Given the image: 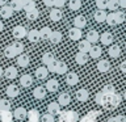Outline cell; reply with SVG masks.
Returning a JSON list of instances; mask_svg holds the SVG:
<instances>
[{
    "instance_id": "6da1fadb",
    "label": "cell",
    "mask_w": 126,
    "mask_h": 122,
    "mask_svg": "<svg viewBox=\"0 0 126 122\" xmlns=\"http://www.w3.org/2000/svg\"><path fill=\"white\" fill-rule=\"evenodd\" d=\"M12 33H13V37L16 39H22L24 37H26V29L25 26H21V25H17L13 28V30H12Z\"/></svg>"
},
{
    "instance_id": "7a4b0ae2",
    "label": "cell",
    "mask_w": 126,
    "mask_h": 122,
    "mask_svg": "<svg viewBox=\"0 0 126 122\" xmlns=\"http://www.w3.org/2000/svg\"><path fill=\"white\" fill-rule=\"evenodd\" d=\"M68 37H70V39H72V41L80 39L81 38V29H79V28H76V26L71 28V29L68 30Z\"/></svg>"
},
{
    "instance_id": "3957f363",
    "label": "cell",
    "mask_w": 126,
    "mask_h": 122,
    "mask_svg": "<svg viewBox=\"0 0 126 122\" xmlns=\"http://www.w3.org/2000/svg\"><path fill=\"white\" fill-rule=\"evenodd\" d=\"M66 83L68 85H76L78 83H79V76L75 72H68V74L66 75Z\"/></svg>"
},
{
    "instance_id": "277c9868",
    "label": "cell",
    "mask_w": 126,
    "mask_h": 122,
    "mask_svg": "<svg viewBox=\"0 0 126 122\" xmlns=\"http://www.w3.org/2000/svg\"><path fill=\"white\" fill-rule=\"evenodd\" d=\"M13 9H12V8L9 7V5H1V8H0V16H1V17H4V18H9L12 15H13Z\"/></svg>"
},
{
    "instance_id": "5b68a950",
    "label": "cell",
    "mask_w": 126,
    "mask_h": 122,
    "mask_svg": "<svg viewBox=\"0 0 126 122\" xmlns=\"http://www.w3.org/2000/svg\"><path fill=\"white\" fill-rule=\"evenodd\" d=\"M70 102H71V97H70L68 93L63 92V93H61V94L58 96V104H59V105L66 106V105H68Z\"/></svg>"
},
{
    "instance_id": "8992f818",
    "label": "cell",
    "mask_w": 126,
    "mask_h": 122,
    "mask_svg": "<svg viewBox=\"0 0 126 122\" xmlns=\"http://www.w3.org/2000/svg\"><path fill=\"white\" fill-rule=\"evenodd\" d=\"M7 96L8 97H11V98H13V97H17L18 96V87L17 85H15V84H12V85H8L7 87Z\"/></svg>"
},
{
    "instance_id": "52a82bcc",
    "label": "cell",
    "mask_w": 126,
    "mask_h": 122,
    "mask_svg": "<svg viewBox=\"0 0 126 122\" xmlns=\"http://www.w3.org/2000/svg\"><path fill=\"white\" fill-rule=\"evenodd\" d=\"M75 62L78 63V64H85L87 62H88V55H87V53H81V51H79V53L75 55Z\"/></svg>"
},
{
    "instance_id": "ba28073f",
    "label": "cell",
    "mask_w": 126,
    "mask_h": 122,
    "mask_svg": "<svg viewBox=\"0 0 126 122\" xmlns=\"http://www.w3.org/2000/svg\"><path fill=\"white\" fill-rule=\"evenodd\" d=\"M58 88H59L58 80H55V79H50V80H47V83H46V89L49 91V92H57Z\"/></svg>"
},
{
    "instance_id": "9c48e42d",
    "label": "cell",
    "mask_w": 126,
    "mask_h": 122,
    "mask_svg": "<svg viewBox=\"0 0 126 122\" xmlns=\"http://www.w3.org/2000/svg\"><path fill=\"white\" fill-rule=\"evenodd\" d=\"M108 54H109L112 58H118V57L121 55V47L118 46V45H112V43H110V47H109V50H108Z\"/></svg>"
},
{
    "instance_id": "30bf717a",
    "label": "cell",
    "mask_w": 126,
    "mask_h": 122,
    "mask_svg": "<svg viewBox=\"0 0 126 122\" xmlns=\"http://www.w3.org/2000/svg\"><path fill=\"white\" fill-rule=\"evenodd\" d=\"M88 97H89V92L87 89L84 88H80V89H78V92H76V98L79 101H81V102H84L88 100Z\"/></svg>"
},
{
    "instance_id": "8fae6325",
    "label": "cell",
    "mask_w": 126,
    "mask_h": 122,
    "mask_svg": "<svg viewBox=\"0 0 126 122\" xmlns=\"http://www.w3.org/2000/svg\"><path fill=\"white\" fill-rule=\"evenodd\" d=\"M26 37L30 42H38L41 39V37H39V30H37V29H32L29 33H26Z\"/></svg>"
},
{
    "instance_id": "7c38bea8",
    "label": "cell",
    "mask_w": 126,
    "mask_h": 122,
    "mask_svg": "<svg viewBox=\"0 0 126 122\" xmlns=\"http://www.w3.org/2000/svg\"><path fill=\"white\" fill-rule=\"evenodd\" d=\"M98 39L101 41L102 45H110V43L113 42V35H112V33H109V31H105V33L101 34V37H98Z\"/></svg>"
},
{
    "instance_id": "4fadbf2b",
    "label": "cell",
    "mask_w": 126,
    "mask_h": 122,
    "mask_svg": "<svg viewBox=\"0 0 126 122\" xmlns=\"http://www.w3.org/2000/svg\"><path fill=\"white\" fill-rule=\"evenodd\" d=\"M49 39H50V42H51V43L57 45V43H59V42L62 41V33H61V31H58V30H55V31L51 30Z\"/></svg>"
},
{
    "instance_id": "5bb4252c",
    "label": "cell",
    "mask_w": 126,
    "mask_h": 122,
    "mask_svg": "<svg viewBox=\"0 0 126 122\" xmlns=\"http://www.w3.org/2000/svg\"><path fill=\"white\" fill-rule=\"evenodd\" d=\"M3 74L7 79H16V76H17V68L13 66H11V67H8L5 71H3Z\"/></svg>"
},
{
    "instance_id": "9a60e30c",
    "label": "cell",
    "mask_w": 126,
    "mask_h": 122,
    "mask_svg": "<svg viewBox=\"0 0 126 122\" xmlns=\"http://www.w3.org/2000/svg\"><path fill=\"white\" fill-rule=\"evenodd\" d=\"M87 25V20H85V17L84 16H76L75 17V20H74V26H76V28H79V29H83Z\"/></svg>"
},
{
    "instance_id": "2e32d148",
    "label": "cell",
    "mask_w": 126,
    "mask_h": 122,
    "mask_svg": "<svg viewBox=\"0 0 126 122\" xmlns=\"http://www.w3.org/2000/svg\"><path fill=\"white\" fill-rule=\"evenodd\" d=\"M105 17H106L105 9H97L96 12H94V15H93L94 21H97V22H104L105 21Z\"/></svg>"
},
{
    "instance_id": "e0dca14e",
    "label": "cell",
    "mask_w": 126,
    "mask_h": 122,
    "mask_svg": "<svg viewBox=\"0 0 126 122\" xmlns=\"http://www.w3.org/2000/svg\"><path fill=\"white\" fill-rule=\"evenodd\" d=\"M29 55L26 54H18V58H17V64L21 66V67H26L28 64H29Z\"/></svg>"
},
{
    "instance_id": "ac0fdd59",
    "label": "cell",
    "mask_w": 126,
    "mask_h": 122,
    "mask_svg": "<svg viewBox=\"0 0 126 122\" xmlns=\"http://www.w3.org/2000/svg\"><path fill=\"white\" fill-rule=\"evenodd\" d=\"M20 83H21L22 87H25V88H29V87L33 84V77H32L30 75H22L21 79H20Z\"/></svg>"
},
{
    "instance_id": "d6986e66",
    "label": "cell",
    "mask_w": 126,
    "mask_h": 122,
    "mask_svg": "<svg viewBox=\"0 0 126 122\" xmlns=\"http://www.w3.org/2000/svg\"><path fill=\"white\" fill-rule=\"evenodd\" d=\"M88 54H89V57L91 58H98L101 55V47L100 46H97V45H94V46H91V49L88 51Z\"/></svg>"
},
{
    "instance_id": "ffe728a7",
    "label": "cell",
    "mask_w": 126,
    "mask_h": 122,
    "mask_svg": "<svg viewBox=\"0 0 126 122\" xmlns=\"http://www.w3.org/2000/svg\"><path fill=\"white\" fill-rule=\"evenodd\" d=\"M33 96L35 98H38V100H42V98L46 96V89L43 88V87H37V88H34V91H33Z\"/></svg>"
},
{
    "instance_id": "44dd1931",
    "label": "cell",
    "mask_w": 126,
    "mask_h": 122,
    "mask_svg": "<svg viewBox=\"0 0 126 122\" xmlns=\"http://www.w3.org/2000/svg\"><path fill=\"white\" fill-rule=\"evenodd\" d=\"M39 17V11L37 8H32V9L26 11V18L28 20H32V21H34V20H37Z\"/></svg>"
},
{
    "instance_id": "7402d4cb",
    "label": "cell",
    "mask_w": 126,
    "mask_h": 122,
    "mask_svg": "<svg viewBox=\"0 0 126 122\" xmlns=\"http://www.w3.org/2000/svg\"><path fill=\"white\" fill-rule=\"evenodd\" d=\"M26 109L25 108H22V106H20V108H17L15 110V113H13V117L15 118H17V120H24V118H26Z\"/></svg>"
},
{
    "instance_id": "603a6c76",
    "label": "cell",
    "mask_w": 126,
    "mask_h": 122,
    "mask_svg": "<svg viewBox=\"0 0 126 122\" xmlns=\"http://www.w3.org/2000/svg\"><path fill=\"white\" fill-rule=\"evenodd\" d=\"M91 46H92V43L88 42L85 39V41H80V42H79L78 49H79V51H81V53H88L89 49H91Z\"/></svg>"
},
{
    "instance_id": "cb8c5ba5",
    "label": "cell",
    "mask_w": 126,
    "mask_h": 122,
    "mask_svg": "<svg viewBox=\"0 0 126 122\" xmlns=\"http://www.w3.org/2000/svg\"><path fill=\"white\" fill-rule=\"evenodd\" d=\"M109 68H110V63L108 61H105V59L97 63V70L100 71V72H108Z\"/></svg>"
},
{
    "instance_id": "d4e9b609",
    "label": "cell",
    "mask_w": 126,
    "mask_h": 122,
    "mask_svg": "<svg viewBox=\"0 0 126 122\" xmlns=\"http://www.w3.org/2000/svg\"><path fill=\"white\" fill-rule=\"evenodd\" d=\"M87 41L91 43H96L98 41V33L96 30H89L87 33Z\"/></svg>"
},
{
    "instance_id": "484cf974",
    "label": "cell",
    "mask_w": 126,
    "mask_h": 122,
    "mask_svg": "<svg viewBox=\"0 0 126 122\" xmlns=\"http://www.w3.org/2000/svg\"><path fill=\"white\" fill-rule=\"evenodd\" d=\"M94 101H96L98 105H105L106 102H108V96L104 94L102 92H98L96 94V97H94Z\"/></svg>"
},
{
    "instance_id": "4316f807",
    "label": "cell",
    "mask_w": 126,
    "mask_h": 122,
    "mask_svg": "<svg viewBox=\"0 0 126 122\" xmlns=\"http://www.w3.org/2000/svg\"><path fill=\"white\" fill-rule=\"evenodd\" d=\"M47 74H49V71H47L46 67H38V68L35 70V76L38 79H46Z\"/></svg>"
},
{
    "instance_id": "83f0119b",
    "label": "cell",
    "mask_w": 126,
    "mask_h": 122,
    "mask_svg": "<svg viewBox=\"0 0 126 122\" xmlns=\"http://www.w3.org/2000/svg\"><path fill=\"white\" fill-rule=\"evenodd\" d=\"M50 18L53 20V21H59V20L62 18V12L59 8H55V9H51L50 12Z\"/></svg>"
},
{
    "instance_id": "f1b7e54d",
    "label": "cell",
    "mask_w": 126,
    "mask_h": 122,
    "mask_svg": "<svg viewBox=\"0 0 126 122\" xmlns=\"http://www.w3.org/2000/svg\"><path fill=\"white\" fill-rule=\"evenodd\" d=\"M11 109V101L7 98H1L0 100V112H9Z\"/></svg>"
},
{
    "instance_id": "f546056e",
    "label": "cell",
    "mask_w": 126,
    "mask_h": 122,
    "mask_svg": "<svg viewBox=\"0 0 126 122\" xmlns=\"http://www.w3.org/2000/svg\"><path fill=\"white\" fill-rule=\"evenodd\" d=\"M47 110H49L50 114L55 116V114H58L59 112H61V109H59V104H58V102H51V104H49V106H47Z\"/></svg>"
},
{
    "instance_id": "4dcf8cb0",
    "label": "cell",
    "mask_w": 126,
    "mask_h": 122,
    "mask_svg": "<svg viewBox=\"0 0 126 122\" xmlns=\"http://www.w3.org/2000/svg\"><path fill=\"white\" fill-rule=\"evenodd\" d=\"M50 33H51V29L49 26H43L41 30H39V37L42 39H49L50 37Z\"/></svg>"
},
{
    "instance_id": "1f68e13d",
    "label": "cell",
    "mask_w": 126,
    "mask_h": 122,
    "mask_svg": "<svg viewBox=\"0 0 126 122\" xmlns=\"http://www.w3.org/2000/svg\"><path fill=\"white\" fill-rule=\"evenodd\" d=\"M68 7L71 11H78L81 8V0H70Z\"/></svg>"
},
{
    "instance_id": "d6a6232c",
    "label": "cell",
    "mask_w": 126,
    "mask_h": 122,
    "mask_svg": "<svg viewBox=\"0 0 126 122\" xmlns=\"http://www.w3.org/2000/svg\"><path fill=\"white\" fill-rule=\"evenodd\" d=\"M4 55H5L7 58H13L17 54H16V51L13 50L12 45H8V46H5V49H4Z\"/></svg>"
},
{
    "instance_id": "836d02e7",
    "label": "cell",
    "mask_w": 126,
    "mask_h": 122,
    "mask_svg": "<svg viewBox=\"0 0 126 122\" xmlns=\"http://www.w3.org/2000/svg\"><path fill=\"white\" fill-rule=\"evenodd\" d=\"M110 104H112L113 106H117V105H120L121 104V101H122V96L121 94H110Z\"/></svg>"
},
{
    "instance_id": "e575fe53",
    "label": "cell",
    "mask_w": 126,
    "mask_h": 122,
    "mask_svg": "<svg viewBox=\"0 0 126 122\" xmlns=\"http://www.w3.org/2000/svg\"><path fill=\"white\" fill-rule=\"evenodd\" d=\"M9 7L12 8L13 11H21L22 9V1L21 0H12Z\"/></svg>"
},
{
    "instance_id": "d590c367",
    "label": "cell",
    "mask_w": 126,
    "mask_h": 122,
    "mask_svg": "<svg viewBox=\"0 0 126 122\" xmlns=\"http://www.w3.org/2000/svg\"><path fill=\"white\" fill-rule=\"evenodd\" d=\"M54 54L53 53H46V54H43L42 55V63H43V64H49V63L51 62V61H54Z\"/></svg>"
},
{
    "instance_id": "8d00e7d4",
    "label": "cell",
    "mask_w": 126,
    "mask_h": 122,
    "mask_svg": "<svg viewBox=\"0 0 126 122\" xmlns=\"http://www.w3.org/2000/svg\"><path fill=\"white\" fill-rule=\"evenodd\" d=\"M106 8H108L109 11H117V8H118V0H108L106 1Z\"/></svg>"
},
{
    "instance_id": "74e56055",
    "label": "cell",
    "mask_w": 126,
    "mask_h": 122,
    "mask_svg": "<svg viewBox=\"0 0 126 122\" xmlns=\"http://www.w3.org/2000/svg\"><path fill=\"white\" fill-rule=\"evenodd\" d=\"M26 117L29 118L30 122H35V121H37L38 118H39V114H38L37 110H30V112L26 113Z\"/></svg>"
},
{
    "instance_id": "f35d334b",
    "label": "cell",
    "mask_w": 126,
    "mask_h": 122,
    "mask_svg": "<svg viewBox=\"0 0 126 122\" xmlns=\"http://www.w3.org/2000/svg\"><path fill=\"white\" fill-rule=\"evenodd\" d=\"M114 17H116V20H117V24H122L125 21V12L114 11Z\"/></svg>"
},
{
    "instance_id": "ab89813d",
    "label": "cell",
    "mask_w": 126,
    "mask_h": 122,
    "mask_svg": "<svg viewBox=\"0 0 126 122\" xmlns=\"http://www.w3.org/2000/svg\"><path fill=\"white\" fill-rule=\"evenodd\" d=\"M104 94H106V96H110V94H113L114 93V87L112 84H106L102 87V91H101Z\"/></svg>"
},
{
    "instance_id": "60d3db41",
    "label": "cell",
    "mask_w": 126,
    "mask_h": 122,
    "mask_svg": "<svg viewBox=\"0 0 126 122\" xmlns=\"http://www.w3.org/2000/svg\"><path fill=\"white\" fill-rule=\"evenodd\" d=\"M61 61H57V59H54V61H51L49 64H47V71H50V72H55L58 68V64Z\"/></svg>"
},
{
    "instance_id": "b9f144b4",
    "label": "cell",
    "mask_w": 126,
    "mask_h": 122,
    "mask_svg": "<svg viewBox=\"0 0 126 122\" xmlns=\"http://www.w3.org/2000/svg\"><path fill=\"white\" fill-rule=\"evenodd\" d=\"M105 20H106V22H108L110 26L118 25V24H117V20H116V17H114V13H109V15H106Z\"/></svg>"
},
{
    "instance_id": "7bdbcfd3",
    "label": "cell",
    "mask_w": 126,
    "mask_h": 122,
    "mask_svg": "<svg viewBox=\"0 0 126 122\" xmlns=\"http://www.w3.org/2000/svg\"><path fill=\"white\" fill-rule=\"evenodd\" d=\"M32 8H35L34 0H26V1H24V3H22V9L29 11V9H32Z\"/></svg>"
},
{
    "instance_id": "ee69618b",
    "label": "cell",
    "mask_w": 126,
    "mask_h": 122,
    "mask_svg": "<svg viewBox=\"0 0 126 122\" xmlns=\"http://www.w3.org/2000/svg\"><path fill=\"white\" fill-rule=\"evenodd\" d=\"M12 47H13V50L16 51V54H21L22 51H24V45L21 42H15V43H12Z\"/></svg>"
},
{
    "instance_id": "f6af8a7d",
    "label": "cell",
    "mask_w": 126,
    "mask_h": 122,
    "mask_svg": "<svg viewBox=\"0 0 126 122\" xmlns=\"http://www.w3.org/2000/svg\"><path fill=\"white\" fill-rule=\"evenodd\" d=\"M57 74H61V75H63V74H66L67 72V66H66V63H63V62H59V64H58V68H57V71H55Z\"/></svg>"
},
{
    "instance_id": "bcb514c9",
    "label": "cell",
    "mask_w": 126,
    "mask_h": 122,
    "mask_svg": "<svg viewBox=\"0 0 126 122\" xmlns=\"http://www.w3.org/2000/svg\"><path fill=\"white\" fill-rule=\"evenodd\" d=\"M39 118H41L42 122H54V116L50 114V113H47V114H45V116H42Z\"/></svg>"
},
{
    "instance_id": "7dc6e473",
    "label": "cell",
    "mask_w": 126,
    "mask_h": 122,
    "mask_svg": "<svg viewBox=\"0 0 126 122\" xmlns=\"http://www.w3.org/2000/svg\"><path fill=\"white\" fill-rule=\"evenodd\" d=\"M106 1H108V0H96L97 9H105L106 8Z\"/></svg>"
},
{
    "instance_id": "c3c4849f",
    "label": "cell",
    "mask_w": 126,
    "mask_h": 122,
    "mask_svg": "<svg viewBox=\"0 0 126 122\" xmlns=\"http://www.w3.org/2000/svg\"><path fill=\"white\" fill-rule=\"evenodd\" d=\"M64 4H66V0H54V5L57 7V8L64 7Z\"/></svg>"
},
{
    "instance_id": "681fc988",
    "label": "cell",
    "mask_w": 126,
    "mask_h": 122,
    "mask_svg": "<svg viewBox=\"0 0 126 122\" xmlns=\"http://www.w3.org/2000/svg\"><path fill=\"white\" fill-rule=\"evenodd\" d=\"M113 118H114V122H126L125 116H117V117H113Z\"/></svg>"
},
{
    "instance_id": "f907efd6",
    "label": "cell",
    "mask_w": 126,
    "mask_h": 122,
    "mask_svg": "<svg viewBox=\"0 0 126 122\" xmlns=\"http://www.w3.org/2000/svg\"><path fill=\"white\" fill-rule=\"evenodd\" d=\"M43 3H45L46 7H53L54 5V0H43Z\"/></svg>"
},
{
    "instance_id": "816d5d0a",
    "label": "cell",
    "mask_w": 126,
    "mask_h": 122,
    "mask_svg": "<svg viewBox=\"0 0 126 122\" xmlns=\"http://www.w3.org/2000/svg\"><path fill=\"white\" fill-rule=\"evenodd\" d=\"M118 7L125 8L126 7V0H118Z\"/></svg>"
},
{
    "instance_id": "f5cc1de1",
    "label": "cell",
    "mask_w": 126,
    "mask_h": 122,
    "mask_svg": "<svg viewBox=\"0 0 126 122\" xmlns=\"http://www.w3.org/2000/svg\"><path fill=\"white\" fill-rule=\"evenodd\" d=\"M120 68H121L122 72H125V71H126V63H125V62L121 63V67H120Z\"/></svg>"
},
{
    "instance_id": "db71d44e",
    "label": "cell",
    "mask_w": 126,
    "mask_h": 122,
    "mask_svg": "<svg viewBox=\"0 0 126 122\" xmlns=\"http://www.w3.org/2000/svg\"><path fill=\"white\" fill-rule=\"evenodd\" d=\"M4 121H5V122L12 121V116H4Z\"/></svg>"
},
{
    "instance_id": "11a10c76",
    "label": "cell",
    "mask_w": 126,
    "mask_h": 122,
    "mask_svg": "<svg viewBox=\"0 0 126 122\" xmlns=\"http://www.w3.org/2000/svg\"><path fill=\"white\" fill-rule=\"evenodd\" d=\"M7 4V0H0V7L1 5H5Z\"/></svg>"
},
{
    "instance_id": "9f6ffc18",
    "label": "cell",
    "mask_w": 126,
    "mask_h": 122,
    "mask_svg": "<svg viewBox=\"0 0 126 122\" xmlns=\"http://www.w3.org/2000/svg\"><path fill=\"white\" fill-rule=\"evenodd\" d=\"M3 29H4V25H3V22H1V21H0V31H1Z\"/></svg>"
},
{
    "instance_id": "6f0895ef",
    "label": "cell",
    "mask_w": 126,
    "mask_h": 122,
    "mask_svg": "<svg viewBox=\"0 0 126 122\" xmlns=\"http://www.w3.org/2000/svg\"><path fill=\"white\" fill-rule=\"evenodd\" d=\"M106 122H114V118H113V117H112V118H109V120L106 121Z\"/></svg>"
},
{
    "instance_id": "680465c9",
    "label": "cell",
    "mask_w": 126,
    "mask_h": 122,
    "mask_svg": "<svg viewBox=\"0 0 126 122\" xmlns=\"http://www.w3.org/2000/svg\"><path fill=\"white\" fill-rule=\"evenodd\" d=\"M0 76H3V70H1V67H0Z\"/></svg>"
},
{
    "instance_id": "91938a15",
    "label": "cell",
    "mask_w": 126,
    "mask_h": 122,
    "mask_svg": "<svg viewBox=\"0 0 126 122\" xmlns=\"http://www.w3.org/2000/svg\"><path fill=\"white\" fill-rule=\"evenodd\" d=\"M21 1H22V3H24V1H26V0H21Z\"/></svg>"
}]
</instances>
